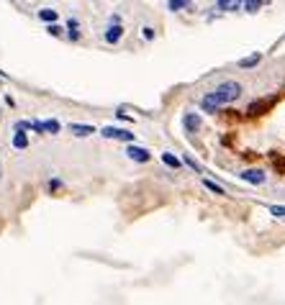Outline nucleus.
Here are the masks:
<instances>
[{
    "label": "nucleus",
    "instance_id": "nucleus-1",
    "mask_svg": "<svg viewBox=\"0 0 285 305\" xmlns=\"http://www.w3.org/2000/svg\"><path fill=\"white\" fill-rule=\"evenodd\" d=\"M216 95L221 100V105H226V103H234L239 95H242V85L234 82V80H226V82H221L216 87Z\"/></svg>",
    "mask_w": 285,
    "mask_h": 305
},
{
    "label": "nucleus",
    "instance_id": "nucleus-2",
    "mask_svg": "<svg viewBox=\"0 0 285 305\" xmlns=\"http://www.w3.org/2000/svg\"><path fill=\"white\" fill-rule=\"evenodd\" d=\"M100 136L103 139H113V141H134V133L131 131H126V128H103L100 131Z\"/></svg>",
    "mask_w": 285,
    "mask_h": 305
},
{
    "label": "nucleus",
    "instance_id": "nucleus-3",
    "mask_svg": "<svg viewBox=\"0 0 285 305\" xmlns=\"http://www.w3.org/2000/svg\"><path fill=\"white\" fill-rule=\"evenodd\" d=\"M201 105H203V111H206V113H216V111L221 108V100H218V95H216V93H208V95L201 100Z\"/></svg>",
    "mask_w": 285,
    "mask_h": 305
},
{
    "label": "nucleus",
    "instance_id": "nucleus-4",
    "mask_svg": "<svg viewBox=\"0 0 285 305\" xmlns=\"http://www.w3.org/2000/svg\"><path fill=\"white\" fill-rule=\"evenodd\" d=\"M239 177H242L244 182H252V185H262L265 182V172L262 170H244Z\"/></svg>",
    "mask_w": 285,
    "mask_h": 305
},
{
    "label": "nucleus",
    "instance_id": "nucleus-5",
    "mask_svg": "<svg viewBox=\"0 0 285 305\" xmlns=\"http://www.w3.org/2000/svg\"><path fill=\"white\" fill-rule=\"evenodd\" d=\"M126 154H129V159H134V162H149V151L142 149V146H129Z\"/></svg>",
    "mask_w": 285,
    "mask_h": 305
},
{
    "label": "nucleus",
    "instance_id": "nucleus-6",
    "mask_svg": "<svg viewBox=\"0 0 285 305\" xmlns=\"http://www.w3.org/2000/svg\"><path fill=\"white\" fill-rule=\"evenodd\" d=\"M183 123H185V131H198L201 128V116L198 113H185V118H183Z\"/></svg>",
    "mask_w": 285,
    "mask_h": 305
},
{
    "label": "nucleus",
    "instance_id": "nucleus-7",
    "mask_svg": "<svg viewBox=\"0 0 285 305\" xmlns=\"http://www.w3.org/2000/svg\"><path fill=\"white\" fill-rule=\"evenodd\" d=\"M121 36H124V28L118 26V23H116V26H111L108 31H106V41H108V44H116Z\"/></svg>",
    "mask_w": 285,
    "mask_h": 305
},
{
    "label": "nucleus",
    "instance_id": "nucleus-8",
    "mask_svg": "<svg viewBox=\"0 0 285 305\" xmlns=\"http://www.w3.org/2000/svg\"><path fill=\"white\" fill-rule=\"evenodd\" d=\"M59 18V13L54 10V8H44V10H39V21H44V23H54Z\"/></svg>",
    "mask_w": 285,
    "mask_h": 305
},
{
    "label": "nucleus",
    "instance_id": "nucleus-9",
    "mask_svg": "<svg viewBox=\"0 0 285 305\" xmlns=\"http://www.w3.org/2000/svg\"><path fill=\"white\" fill-rule=\"evenodd\" d=\"M260 59H262V54H252V57H244V59H239V67H242V69L257 67V64H260Z\"/></svg>",
    "mask_w": 285,
    "mask_h": 305
},
{
    "label": "nucleus",
    "instance_id": "nucleus-10",
    "mask_svg": "<svg viewBox=\"0 0 285 305\" xmlns=\"http://www.w3.org/2000/svg\"><path fill=\"white\" fill-rule=\"evenodd\" d=\"M70 131H72L74 136H90V133H95V128H93V126H87V123H85V126L72 123V126H70Z\"/></svg>",
    "mask_w": 285,
    "mask_h": 305
},
{
    "label": "nucleus",
    "instance_id": "nucleus-11",
    "mask_svg": "<svg viewBox=\"0 0 285 305\" xmlns=\"http://www.w3.org/2000/svg\"><path fill=\"white\" fill-rule=\"evenodd\" d=\"M218 8L221 10H239L242 8V0H218Z\"/></svg>",
    "mask_w": 285,
    "mask_h": 305
},
{
    "label": "nucleus",
    "instance_id": "nucleus-12",
    "mask_svg": "<svg viewBox=\"0 0 285 305\" xmlns=\"http://www.w3.org/2000/svg\"><path fill=\"white\" fill-rule=\"evenodd\" d=\"M13 146H16V149H26L28 146V139H26L23 131H18L16 136H13Z\"/></svg>",
    "mask_w": 285,
    "mask_h": 305
},
{
    "label": "nucleus",
    "instance_id": "nucleus-13",
    "mask_svg": "<svg viewBox=\"0 0 285 305\" xmlns=\"http://www.w3.org/2000/svg\"><path fill=\"white\" fill-rule=\"evenodd\" d=\"M267 105H270V100H260V103H252L247 113H249V116H257L260 111H265V108H267Z\"/></svg>",
    "mask_w": 285,
    "mask_h": 305
},
{
    "label": "nucleus",
    "instance_id": "nucleus-14",
    "mask_svg": "<svg viewBox=\"0 0 285 305\" xmlns=\"http://www.w3.org/2000/svg\"><path fill=\"white\" fill-rule=\"evenodd\" d=\"M59 128H62V126H59L57 121H44V123H41V133H44V131H49V133H59Z\"/></svg>",
    "mask_w": 285,
    "mask_h": 305
},
{
    "label": "nucleus",
    "instance_id": "nucleus-15",
    "mask_svg": "<svg viewBox=\"0 0 285 305\" xmlns=\"http://www.w3.org/2000/svg\"><path fill=\"white\" fill-rule=\"evenodd\" d=\"M162 162L167 164V167H172V170H177V167H180V159H177V157H172L170 151H164V154H162Z\"/></svg>",
    "mask_w": 285,
    "mask_h": 305
},
{
    "label": "nucleus",
    "instance_id": "nucleus-16",
    "mask_svg": "<svg viewBox=\"0 0 285 305\" xmlns=\"http://www.w3.org/2000/svg\"><path fill=\"white\" fill-rule=\"evenodd\" d=\"M262 3H267V0H244V8H247V13H257Z\"/></svg>",
    "mask_w": 285,
    "mask_h": 305
},
{
    "label": "nucleus",
    "instance_id": "nucleus-17",
    "mask_svg": "<svg viewBox=\"0 0 285 305\" xmlns=\"http://www.w3.org/2000/svg\"><path fill=\"white\" fill-rule=\"evenodd\" d=\"M190 3H193V0H170L167 8H170V10H183V8H188Z\"/></svg>",
    "mask_w": 285,
    "mask_h": 305
},
{
    "label": "nucleus",
    "instance_id": "nucleus-18",
    "mask_svg": "<svg viewBox=\"0 0 285 305\" xmlns=\"http://www.w3.org/2000/svg\"><path fill=\"white\" fill-rule=\"evenodd\" d=\"M203 185H206V190H211V192H216V195H223V187H218L216 182H211V180H203Z\"/></svg>",
    "mask_w": 285,
    "mask_h": 305
},
{
    "label": "nucleus",
    "instance_id": "nucleus-19",
    "mask_svg": "<svg viewBox=\"0 0 285 305\" xmlns=\"http://www.w3.org/2000/svg\"><path fill=\"white\" fill-rule=\"evenodd\" d=\"M270 213H273V216H278V218H283V221H285V205H270Z\"/></svg>",
    "mask_w": 285,
    "mask_h": 305
},
{
    "label": "nucleus",
    "instance_id": "nucleus-20",
    "mask_svg": "<svg viewBox=\"0 0 285 305\" xmlns=\"http://www.w3.org/2000/svg\"><path fill=\"white\" fill-rule=\"evenodd\" d=\"M47 31H49L52 36H62V34H65V31H62V26H57V21H54V23H49Z\"/></svg>",
    "mask_w": 285,
    "mask_h": 305
},
{
    "label": "nucleus",
    "instance_id": "nucleus-21",
    "mask_svg": "<svg viewBox=\"0 0 285 305\" xmlns=\"http://www.w3.org/2000/svg\"><path fill=\"white\" fill-rule=\"evenodd\" d=\"M183 162H185V164H188V167H190V170H196V172H203V170H201V164H198V162H196V159H190V157H185V159H183Z\"/></svg>",
    "mask_w": 285,
    "mask_h": 305
},
{
    "label": "nucleus",
    "instance_id": "nucleus-22",
    "mask_svg": "<svg viewBox=\"0 0 285 305\" xmlns=\"http://www.w3.org/2000/svg\"><path fill=\"white\" fill-rule=\"evenodd\" d=\"M142 31H144V39H146V41H152V39H154V28H149V26H146V28H142Z\"/></svg>",
    "mask_w": 285,
    "mask_h": 305
},
{
    "label": "nucleus",
    "instance_id": "nucleus-23",
    "mask_svg": "<svg viewBox=\"0 0 285 305\" xmlns=\"http://www.w3.org/2000/svg\"><path fill=\"white\" fill-rule=\"evenodd\" d=\"M59 185H62V182H59V180H52V182H49V190H57Z\"/></svg>",
    "mask_w": 285,
    "mask_h": 305
},
{
    "label": "nucleus",
    "instance_id": "nucleus-24",
    "mask_svg": "<svg viewBox=\"0 0 285 305\" xmlns=\"http://www.w3.org/2000/svg\"><path fill=\"white\" fill-rule=\"evenodd\" d=\"M0 175H3V167H0Z\"/></svg>",
    "mask_w": 285,
    "mask_h": 305
},
{
    "label": "nucleus",
    "instance_id": "nucleus-25",
    "mask_svg": "<svg viewBox=\"0 0 285 305\" xmlns=\"http://www.w3.org/2000/svg\"><path fill=\"white\" fill-rule=\"evenodd\" d=\"M0 113H3V111H0Z\"/></svg>",
    "mask_w": 285,
    "mask_h": 305
}]
</instances>
